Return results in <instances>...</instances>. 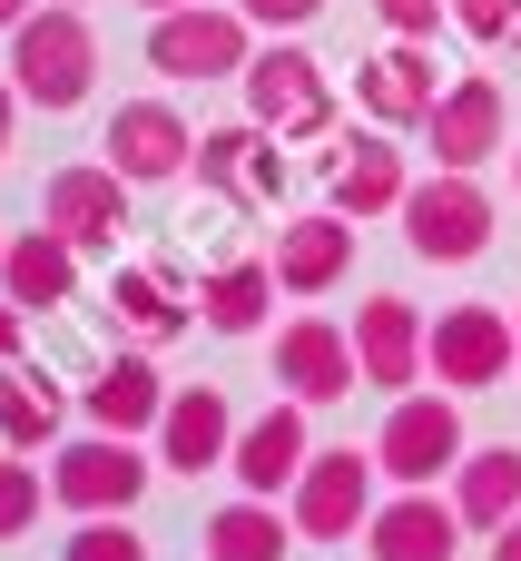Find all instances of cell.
<instances>
[{
  "mask_svg": "<svg viewBox=\"0 0 521 561\" xmlns=\"http://www.w3.org/2000/svg\"><path fill=\"white\" fill-rule=\"evenodd\" d=\"M10 79H20V99L30 108H79L89 89H99V39H89V20L69 10V0H39L20 30H10Z\"/></svg>",
  "mask_w": 521,
  "mask_h": 561,
  "instance_id": "1",
  "label": "cell"
},
{
  "mask_svg": "<svg viewBox=\"0 0 521 561\" xmlns=\"http://www.w3.org/2000/svg\"><path fill=\"white\" fill-rule=\"evenodd\" d=\"M424 375H433V385H453V394L512 385V375H521V325L502 316V306H483V296L443 306V316H433V335H424Z\"/></svg>",
  "mask_w": 521,
  "mask_h": 561,
  "instance_id": "2",
  "label": "cell"
},
{
  "mask_svg": "<svg viewBox=\"0 0 521 561\" xmlns=\"http://www.w3.org/2000/svg\"><path fill=\"white\" fill-rule=\"evenodd\" d=\"M404 247H414L424 266H473V256L493 247V197H483V178H473V168L414 178V197H404Z\"/></svg>",
  "mask_w": 521,
  "mask_h": 561,
  "instance_id": "3",
  "label": "cell"
},
{
  "mask_svg": "<svg viewBox=\"0 0 521 561\" xmlns=\"http://www.w3.org/2000/svg\"><path fill=\"white\" fill-rule=\"evenodd\" d=\"M236 79H246V118H256V128H276V138H325V128H335V79H325L315 49L276 39V49H256Z\"/></svg>",
  "mask_w": 521,
  "mask_h": 561,
  "instance_id": "4",
  "label": "cell"
},
{
  "mask_svg": "<svg viewBox=\"0 0 521 561\" xmlns=\"http://www.w3.org/2000/svg\"><path fill=\"white\" fill-rule=\"evenodd\" d=\"M473 454V434H463V404H453V385H433V394H394V414H384V434H374V463H384V483H443L453 463Z\"/></svg>",
  "mask_w": 521,
  "mask_h": 561,
  "instance_id": "5",
  "label": "cell"
},
{
  "mask_svg": "<svg viewBox=\"0 0 521 561\" xmlns=\"http://www.w3.org/2000/svg\"><path fill=\"white\" fill-rule=\"evenodd\" d=\"M59 463H49V503L59 513H138V493H148V454H138V434H79V444H49Z\"/></svg>",
  "mask_w": 521,
  "mask_h": 561,
  "instance_id": "6",
  "label": "cell"
},
{
  "mask_svg": "<svg viewBox=\"0 0 521 561\" xmlns=\"http://www.w3.org/2000/svg\"><path fill=\"white\" fill-rule=\"evenodd\" d=\"M374 454H355V444H335V454H305V473H296V493H286V523H296V542H355L364 523H374Z\"/></svg>",
  "mask_w": 521,
  "mask_h": 561,
  "instance_id": "7",
  "label": "cell"
},
{
  "mask_svg": "<svg viewBox=\"0 0 521 561\" xmlns=\"http://www.w3.org/2000/svg\"><path fill=\"white\" fill-rule=\"evenodd\" d=\"M246 10H207V0H187V10H158L148 20V69L158 79H236L256 49H246Z\"/></svg>",
  "mask_w": 521,
  "mask_h": 561,
  "instance_id": "8",
  "label": "cell"
},
{
  "mask_svg": "<svg viewBox=\"0 0 521 561\" xmlns=\"http://www.w3.org/2000/svg\"><path fill=\"white\" fill-rule=\"evenodd\" d=\"M197 187L227 197V207H276V197H286V148H276V128H256V118L197 128Z\"/></svg>",
  "mask_w": 521,
  "mask_h": 561,
  "instance_id": "9",
  "label": "cell"
},
{
  "mask_svg": "<svg viewBox=\"0 0 521 561\" xmlns=\"http://www.w3.org/2000/svg\"><path fill=\"white\" fill-rule=\"evenodd\" d=\"M443 99V69H433V39H384L374 59H355V108L374 128H424Z\"/></svg>",
  "mask_w": 521,
  "mask_h": 561,
  "instance_id": "10",
  "label": "cell"
},
{
  "mask_svg": "<svg viewBox=\"0 0 521 561\" xmlns=\"http://www.w3.org/2000/svg\"><path fill=\"white\" fill-rule=\"evenodd\" d=\"M99 158H108L128 187H158V178H187V168H197V128H187L167 99H118Z\"/></svg>",
  "mask_w": 521,
  "mask_h": 561,
  "instance_id": "11",
  "label": "cell"
},
{
  "mask_svg": "<svg viewBox=\"0 0 521 561\" xmlns=\"http://www.w3.org/2000/svg\"><path fill=\"white\" fill-rule=\"evenodd\" d=\"M39 227H59L79 256L118 247V227H128V178H118L108 158H89V168H59V178L39 187Z\"/></svg>",
  "mask_w": 521,
  "mask_h": 561,
  "instance_id": "12",
  "label": "cell"
},
{
  "mask_svg": "<svg viewBox=\"0 0 521 561\" xmlns=\"http://www.w3.org/2000/svg\"><path fill=\"white\" fill-rule=\"evenodd\" d=\"M276 385L315 414V404H345L355 385H364V365H355V335L345 325H325V316H296L286 335H276Z\"/></svg>",
  "mask_w": 521,
  "mask_h": 561,
  "instance_id": "13",
  "label": "cell"
},
{
  "mask_svg": "<svg viewBox=\"0 0 521 561\" xmlns=\"http://www.w3.org/2000/svg\"><path fill=\"white\" fill-rule=\"evenodd\" d=\"M305 454H315V434H305V404L296 394H276L256 424H236V454H227V473H236V493H296V473H305Z\"/></svg>",
  "mask_w": 521,
  "mask_h": 561,
  "instance_id": "14",
  "label": "cell"
},
{
  "mask_svg": "<svg viewBox=\"0 0 521 561\" xmlns=\"http://www.w3.org/2000/svg\"><path fill=\"white\" fill-rule=\"evenodd\" d=\"M502 128H512V108H502V89L473 69V79H443V99H433V118H424V138H433V168H483L493 148H502Z\"/></svg>",
  "mask_w": 521,
  "mask_h": 561,
  "instance_id": "15",
  "label": "cell"
},
{
  "mask_svg": "<svg viewBox=\"0 0 521 561\" xmlns=\"http://www.w3.org/2000/svg\"><path fill=\"white\" fill-rule=\"evenodd\" d=\"M424 316L404 306V296H364L355 306V365H364V385L374 394H414L424 385Z\"/></svg>",
  "mask_w": 521,
  "mask_h": 561,
  "instance_id": "16",
  "label": "cell"
},
{
  "mask_svg": "<svg viewBox=\"0 0 521 561\" xmlns=\"http://www.w3.org/2000/svg\"><path fill=\"white\" fill-rule=\"evenodd\" d=\"M364 552L374 561H453L463 552V513L453 503H433V483H394V503H374V523H364Z\"/></svg>",
  "mask_w": 521,
  "mask_h": 561,
  "instance_id": "17",
  "label": "cell"
},
{
  "mask_svg": "<svg viewBox=\"0 0 521 561\" xmlns=\"http://www.w3.org/2000/svg\"><path fill=\"white\" fill-rule=\"evenodd\" d=\"M79 414H89L99 434H158V414H167L158 355H148V345H118V355L79 385Z\"/></svg>",
  "mask_w": 521,
  "mask_h": 561,
  "instance_id": "18",
  "label": "cell"
},
{
  "mask_svg": "<svg viewBox=\"0 0 521 561\" xmlns=\"http://www.w3.org/2000/svg\"><path fill=\"white\" fill-rule=\"evenodd\" d=\"M236 454V404L217 394V385H187V394H167V414H158V463L167 473H217Z\"/></svg>",
  "mask_w": 521,
  "mask_h": 561,
  "instance_id": "19",
  "label": "cell"
},
{
  "mask_svg": "<svg viewBox=\"0 0 521 561\" xmlns=\"http://www.w3.org/2000/svg\"><path fill=\"white\" fill-rule=\"evenodd\" d=\"M325 197H335L345 217H404V197H414L404 148H394V138H345V148L325 158Z\"/></svg>",
  "mask_w": 521,
  "mask_h": 561,
  "instance_id": "20",
  "label": "cell"
},
{
  "mask_svg": "<svg viewBox=\"0 0 521 561\" xmlns=\"http://www.w3.org/2000/svg\"><path fill=\"white\" fill-rule=\"evenodd\" d=\"M345 276H355V217H345V207L296 217V227L276 237V286H286V296H335Z\"/></svg>",
  "mask_w": 521,
  "mask_h": 561,
  "instance_id": "21",
  "label": "cell"
},
{
  "mask_svg": "<svg viewBox=\"0 0 521 561\" xmlns=\"http://www.w3.org/2000/svg\"><path fill=\"white\" fill-rule=\"evenodd\" d=\"M108 316H118L128 345L158 355V345H177V335L197 325V296H187L167 266H118V276H108Z\"/></svg>",
  "mask_w": 521,
  "mask_h": 561,
  "instance_id": "22",
  "label": "cell"
},
{
  "mask_svg": "<svg viewBox=\"0 0 521 561\" xmlns=\"http://www.w3.org/2000/svg\"><path fill=\"white\" fill-rule=\"evenodd\" d=\"M0 296H10L20 316H49V306H69V296H79V247H69L59 227H30V237H10V247H0Z\"/></svg>",
  "mask_w": 521,
  "mask_h": 561,
  "instance_id": "23",
  "label": "cell"
},
{
  "mask_svg": "<svg viewBox=\"0 0 521 561\" xmlns=\"http://www.w3.org/2000/svg\"><path fill=\"white\" fill-rule=\"evenodd\" d=\"M276 256H227V266H207L197 276V325L207 335H256L266 316H276Z\"/></svg>",
  "mask_w": 521,
  "mask_h": 561,
  "instance_id": "24",
  "label": "cell"
},
{
  "mask_svg": "<svg viewBox=\"0 0 521 561\" xmlns=\"http://www.w3.org/2000/svg\"><path fill=\"white\" fill-rule=\"evenodd\" d=\"M453 513L463 533H502L521 513V444H493V454H463L453 463Z\"/></svg>",
  "mask_w": 521,
  "mask_h": 561,
  "instance_id": "25",
  "label": "cell"
},
{
  "mask_svg": "<svg viewBox=\"0 0 521 561\" xmlns=\"http://www.w3.org/2000/svg\"><path fill=\"white\" fill-rule=\"evenodd\" d=\"M59 424H69V394L10 355V365H0V444H10V454H49Z\"/></svg>",
  "mask_w": 521,
  "mask_h": 561,
  "instance_id": "26",
  "label": "cell"
},
{
  "mask_svg": "<svg viewBox=\"0 0 521 561\" xmlns=\"http://www.w3.org/2000/svg\"><path fill=\"white\" fill-rule=\"evenodd\" d=\"M286 542H296V523L266 493H236L207 513V561H286Z\"/></svg>",
  "mask_w": 521,
  "mask_h": 561,
  "instance_id": "27",
  "label": "cell"
},
{
  "mask_svg": "<svg viewBox=\"0 0 521 561\" xmlns=\"http://www.w3.org/2000/svg\"><path fill=\"white\" fill-rule=\"evenodd\" d=\"M20 533H39V463H20L0 444V542H20Z\"/></svg>",
  "mask_w": 521,
  "mask_h": 561,
  "instance_id": "28",
  "label": "cell"
},
{
  "mask_svg": "<svg viewBox=\"0 0 521 561\" xmlns=\"http://www.w3.org/2000/svg\"><path fill=\"white\" fill-rule=\"evenodd\" d=\"M69 561H148V533H128V513H89L69 533Z\"/></svg>",
  "mask_w": 521,
  "mask_h": 561,
  "instance_id": "29",
  "label": "cell"
},
{
  "mask_svg": "<svg viewBox=\"0 0 521 561\" xmlns=\"http://www.w3.org/2000/svg\"><path fill=\"white\" fill-rule=\"evenodd\" d=\"M453 30L483 49H521V0H453Z\"/></svg>",
  "mask_w": 521,
  "mask_h": 561,
  "instance_id": "30",
  "label": "cell"
},
{
  "mask_svg": "<svg viewBox=\"0 0 521 561\" xmlns=\"http://www.w3.org/2000/svg\"><path fill=\"white\" fill-rule=\"evenodd\" d=\"M374 20H384L394 39H433V30L453 20V0H374Z\"/></svg>",
  "mask_w": 521,
  "mask_h": 561,
  "instance_id": "31",
  "label": "cell"
},
{
  "mask_svg": "<svg viewBox=\"0 0 521 561\" xmlns=\"http://www.w3.org/2000/svg\"><path fill=\"white\" fill-rule=\"evenodd\" d=\"M236 10H246L256 30H276V39H296L305 20H325V0H236Z\"/></svg>",
  "mask_w": 521,
  "mask_h": 561,
  "instance_id": "32",
  "label": "cell"
},
{
  "mask_svg": "<svg viewBox=\"0 0 521 561\" xmlns=\"http://www.w3.org/2000/svg\"><path fill=\"white\" fill-rule=\"evenodd\" d=\"M20 108H30V99H20V79L0 69V158H10V138H20Z\"/></svg>",
  "mask_w": 521,
  "mask_h": 561,
  "instance_id": "33",
  "label": "cell"
},
{
  "mask_svg": "<svg viewBox=\"0 0 521 561\" xmlns=\"http://www.w3.org/2000/svg\"><path fill=\"white\" fill-rule=\"evenodd\" d=\"M20 325H30V316H20V306H10V296H0V365H10V355H20Z\"/></svg>",
  "mask_w": 521,
  "mask_h": 561,
  "instance_id": "34",
  "label": "cell"
},
{
  "mask_svg": "<svg viewBox=\"0 0 521 561\" xmlns=\"http://www.w3.org/2000/svg\"><path fill=\"white\" fill-rule=\"evenodd\" d=\"M493 561H521V513L502 523V533H493Z\"/></svg>",
  "mask_w": 521,
  "mask_h": 561,
  "instance_id": "35",
  "label": "cell"
},
{
  "mask_svg": "<svg viewBox=\"0 0 521 561\" xmlns=\"http://www.w3.org/2000/svg\"><path fill=\"white\" fill-rule=\"evenodd\" d=\"M30 10H39V0H0V39H10V30H20Z\"/></svg>",
  "mask_w": 521,
  "mask_h": 561,
  "instance_id": "36",
  "label": "cell"
},
{
  "mask_svg": "<svg viewBox=\"0 0 521 561\" xmlns=\"http://www.w3.org/2000/svg\"><path fill=\"white\" fill-rule=\"evenodd\" d=\"M138 10H148V20H158V10H187V0H138Z\"/></svg>",
  "mask_w": 521,
  "mask_h": 561,
  "instance_id": "37",
  "label": "cell"
},
{
  "mask_svg": "<svg viewBox=\"0 0 521 561\" xmlns=\"http://www.w3.org/2000/svg\"><path fill=\"white\" fill-rule=\"evenodd\" d=\"M512 197H521V148H512Z\"/></svg>",
  "mask_w": 521,
  "mask_h": 561,
  "instance_id": "38",
  "label": "cell"
},
{
  "mask_svg": "<svg viewBox=\"0 0 521 561\" xmlns=\"http://www.w3.org/2000/svg\"><path fill=\"white\" fill-rule=\"evenodd\" d=\"M512 325H521V306H512Z\"/></svg>",
  "mask_w": 521,
  "mask_h": 561,
  "instance_id": "39",
  "label": "cell"
},
{
  "mask_svg": "<svg viewBox=\"0 0 521 561\" xmlns=\"http://www.w3.org/2000/svg\"><path fill=\"white\" fill-rule=\"evenodd\" d=\"M69 10H79V0H69Z\"/></svg>",
  "mask_w": 521,
  "mask_h": 561,
  "instance_id": "40",
  "label": "cell"
},
{
  "mask_svg": "<svg viewBox=\"0 0 521 561\" xmlns=\"http://www.w3.org/2000/svg\"><path fill=\"white\" fill-rule=\"evenodd\" d=\"M0 247H10V237H0Z\"/></svg>",
  "mask_w": 521,
  "mask_h": 561,
  "instance_id": "41",
  "label": "cell"
}]
</instances>
